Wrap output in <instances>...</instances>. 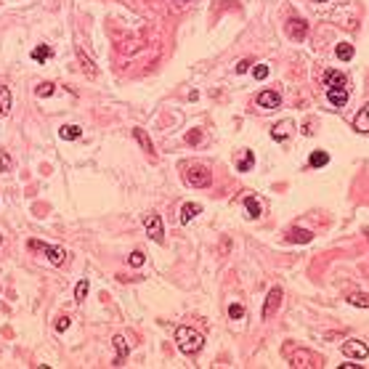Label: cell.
Wrapping results in <instances>:
<instances>
[{"mask_svg":"<svg viewBox=\"0 0 369 369\" xmlns=\"http://www.w3.org/2000/svg\"><path fill=\"white\" fill-rule=\"evenodd\" d=\"M176 343H178V351H181V353L194 356V353L202 351L205 337L199 335L197 329H191V327H178V329H176Z\"/></svg>","mask_w":369,"mask_h":369,"instance_id":"cell-1","label":"cell"},{"mask_svg":"<svg viewBox=\"0 0 369 369\" xmlns=\"http://www.w3.org/2000/svg\"><path fill=\"white\" fill-rule=\"evenodd\" d=\"M29 250H40V253H45V258H48L53 266H61V263L67 260V253L61 250V247H56V244L37 242V239H29Z\"/></svg>","mask_w":369,"mask_h":369,"instance_id":"cell-2","label":"cell"},{"mask_svg":"<svg viewBox=\"0 0 369 369\" xmlns=\"http://www.w3.org/2000/svg\"><path fill=\"white\" fill-rule=\"evenodd\" d=\"M186 183H191V186H197V189H205V186H210V181H212V176H210V170L207 167H202V165H194V167H189L186 170Z\"/></svg>","mask_w":369,"mask_h":369,"instance_id":"cell-3","label":"cell"},{"mask_svg":"<svg viewBox=\"0 0 369 369\" xmlns=\"http://www.w3.org/2000/svg\"><path fill=\"white\" fill-rule=\"evenodd\" d=\"M340 351L345 353L348 359H356V361H364V359L369 356V348H366L361 340H356V337H348V340L340 345Z\"/></svg>","mask_w":369,"mask_h":369,"instance_id":"cell-4","label":"cell"},{"mask_svg":"<svg viewBox=\"0 0 369 369\" xmlns=\"http://www.w3.org/2000/svg\"><path fill=\"white\" fill-rule=\"evenodd\" d=\"M144 228H146V234L154 239V242H162V239H165L162 218H160L157 212H146V215H144Z\"/></svg>","mask_w":369,"mask_h":369,"instance_id":"cell-5","label":"cell"},{"mask_svg":"<svg viewBox=\"0 0 369 369\" xmlns=\"http://www.w3.org/2000/svg\"><path fill=\"white\" fill-rule=\"evenodd\" d=\"M289 366L292 369H314V366H319V359L308 351H295L289 356Z\"/></svg>","mask_w":369,"mask_h":369,"instance_id":"cell-6","label":"cell"},{"mask_svg":"<svg viewBox=\"0 0 369 369\" xmlns=\"http://www.w3.org/2000/svg\"><path fill=\"white\" fill-rule=\"evenodd\" d=\"M279 303H282V287H274L268 295H266V303H263V319L268 321L276 311H279Z\"/></svg>","mask_w":369,"mask_h":369,"instance_id":"cell-7","label":"cell"},{"mask_svg":"<svg viewBox=\"0 0 369 369\" xmlns=\"http://www.w3.org/2000/svg\"><path fill=\"white\" fill-rule=\"evenodd\" d=\"M255 101H258L260 109H279L282 96L276 93V90H260V93L255 96Z\"/></svg>","mask_w":369,"mask_h":369,"instance_id":"cell-8","label":"cell"},{"mask_svg":"<svg viewBox=\"0 0 369 369\" xmlns=\"http://www.w3.org/2000/svg\"><path fill=\"white\" fill-rule=\"evenodd\" d=\"M287 35L292 37V40H305V35H308V24H305V19H289V24H287Z\"/></svg>","mask_w":369,"mask_h":369,"instance_id":"cell-9","label":"cell"},{"mask_svg":"<svg viewBox=\"0 0 369 369\" xmlns=\"http://www.w3.org/2000/svg\"><path fill=\"white\" fill-rule=\"evenodd\" d=\"M292 130H295V122H292V120H282V122H276V125L271 128V138H274V141H284V138L292 135Z\"/></svg>","mask_w":369,"mask_h":369,"instance_id":"cell-10","label":"cell"},{"mask_svg":"<svg viewBox=\"0 0 369 369\" xmlns=\"http://www.w3.org/2000/svg\"><path fill=\"white\" fill-rule=\"evenodd\" d=\"M324 85L327 88H345L348 85V77L343 72H337V69H327L324 72Z\"/></svg>","mask_w":369,"mask_h":369,"instance_id":"cell-11","label":"cell"},{"mask_svg":"<svg viewBox=\"0 0 369 369\" xmlns=\"http://www.w3.org/2000/svg\"><path fill=\"white\" fill-rule=\"evenodd\" d=\"M327 101L340 109V106L348 104V90L345 88H327Z\"/></svg>","mask_w":369,"mask_h":369,"instance_id":"cell-12","label":"cell"},{"mask_svg":"<svg viewBox=\"0 0 369 369\" xmlns=\"http://www.w3.org/2000/svg\"><path fill=\"white\" fill-rule=\"evenodd\" d=\"M133 138L138 141V146H141L146 154H154V144H151V138H149V133L144 128H133Z\"/></svg>","mask_w":369,"mask_h":369,"instance_id":"cell-13","label":"cell"},{"mask_svg":"<svg viewBox=\"0 0 369 369\" xmlns=\"http://www.w3.org/2000/svg\"><path fill=\"white\" fill-rule=\"evenodd\" d=\"M287 239L295 242V244H308V242L314 239V231H308V228H289Z\"/></svg>","mask_w":369,"mask_h":369,"instance_id":"cell-14","label":"cell"},{"mask_svg":"<svg viewBox=\"0 0 369 369\" xmlns=\"http://www.w3.org/2000/svg\"><path fill=\"white\" fill-rule=\"evenodd\" d=\"M114 351H117V356H114V366H122V361H125V356H128V340L122 335H117L114 337Z\"/></svg>","mask_w":369,"mask_h":369,"instance_id":"cell-15","label":"cell"},{"mask_svg":"<svg viewBox=\"0 0 369 369\" xmlns=\"http://www.w3.org/2000/svg\"><path fill=\"white\" fill-rule=\"evenodd\" d=\"M353 130L356 133H369V104L356 114V120H353Z\"/></svg>","mask_w":369,"mask_h":369,"instance_id":"cell-16","label":"cell"},{"mask_svg":"<svg viewBox=\"0 0 369 369\" xmlns=\"http://www.w3.org/2000/svg\"><path fill=\"white\" fill-rule=\"evenodd\" d=\"M11 104H13V96H11V88L0 85V117H6L11 112Z\"/></svg>","mask_w":369,"mask_h":369,"instance_id":"cell-17","label":"cell"},{"mask_svg":"<svg viewBox=\"0 0 369 369\" xmlns=\"http://www.w3.org/2000/svg\"><path fill=\"white\" fill-rule=\"evenodd\" d=\"M199 212H202V207H199L197 202H186V205L181 207V223H189V221H194Z\"/></svg>","mask_w":369,"mask_h":369,"instance_id":"cell-18","label":"cell"},{"mask_svg":"<svg viewBox=\"0 0 369 369\" xmlns=\"http://www.w3.org/2000/svg\"><path fill=\"white\" fill-rule=\"evenodd\" d=\"M244 210H247L250 218H260V202H258V197H244Z\"/></svg>","mask_w":369,"mask_h":369,"instance_id":"cell-19","label":"cell"},{"mask_svg":"<svg viewBox=\"0 0 369 369\" xmlns=\"http://www.w3.org/2000/svg\"><path fill=\"white\" fill-rule=\"evenodd\" d=\"M80 125H61L59 128V135L64 138V141H74V138H80Z\"/></svg>","mask_w":369,"mask_h":369,"instance_id":"cell-20","label":"cell"},{"mask_svg":"<svg viewBox=\"0 0 369 369\" xmlns=\"http://www.w3.org/2000/svg\"><path fill=\"white\" fill-rule=\"evenodd\" d=\"M348 303L356 305V308H369V295H366V292H351Z\"/></svg>","mask_w":369,"mask_h":369,"instance_id":"cell-21","label":"cell"},{"mask_svg":"<svg viewBox=\"0 0 369 369\" xmlns=\"http://www.w3.org/2000/svg\"><path fill=\"white\" fill-rule=\"evenodd\" d=\"M253 165H255V157H253V151H242V160L237 162V170H239V173H247Z\"/></svg>","mask_w":369,"mask_h":369,"instance_id":"cell-22","label":"cell"},{"mask_svg":"<svg viewBox=\"0 0 369 369\" xmlns=\"http://www.w3.org/2000/svg\"><path fill=\"white\" fill-rule=\"evenodd\" d=\"M329 162V154H327V151H314V154L308 157V165L311 167H324Z\"/></svg>","mask_w":369,"mask_h":369,"instance_id":"cell-23","label":"cell"},{"mask_svg":"<svg viewBox=\"0 0 369 369\" xmlns=\"http://www.w3.org/2000/svg\"><path fill=\"white\" fill-rule=\"evenodd\" d=\"M335 53H337V59H340V61H351L353 59V45L351 43H340Z\"/></svg>","mask_w":369,"mask_h":369,"instance_id":"cell-24","label":"cell"},{"mask_svg":"<svg viewBox=\"0 0 369 369\" xmlns=\"http://www.w3.org/2000/svg\"><path fill=\"white\" fill-rule=\"evenodd\" d=\"M32 59L37 61V64H43V61H48V59H51V48H48V45H37V48L32 51Z\"/></svg>","mask_w":369,"mask_h":369,"instance_id":"cell-25","label":"cell"},{"mask_svg":"<svg viewBox=\"0 0 369 369\" xmlns=\"http://www.w3.org/2000/svg\"><path fill=\"white\" fill-rule=\"evenodd\" d=\"M88 289H90V284H88V279H80L77 282V287H74V300H85L88 298Z\"/></svg>","mask_w":369,"mask_h":369,"instance_id":"cell-26","label":"cell"},{"mask_svg":"<svg viewBox=\"0 0 369 369\" xmlns=\"http://www.w3.org/2000/svg\"><path fill=\"white\" fill-rule=\"evenodd\" d=\"M144 260H146V255H144L141 250H133V253L128 255V266H133V268H141V266H144Z\"/></svg>","mask_w":369,"mask_h":369,"instance_id":"cell-27","label":"cell"},{"mask_svg":"<svg viewBox=\"0 0 369 369\" xmlns=\"http://www.w3.org/2000/svg\"><path fill=\"white\" fill-rule=\"evenodd\" d=\"M35 90H37V96H40V99H45V96H53L56 85H53V83H40Z\"/></svg>","mask_w":369,"mask_h":369,"instance_id":"cell-28","label":"cell"},{"mask_svg":"<svg viewBox=\"0 0 369 369\" xmlns=\"http://www.w3.org/2000/svg\"><path fill=\"white\" fill-rule=\"evenodd\" d=\"M253 74H255V80H266L268 77V64H255Z\"/></svg>","mask_w":369,"mask_h":369,"instance_id":"cell-29","label":"cell"},{"mask_svg":"<svg viewBox=\"0 0 369 369\" xmlns=\"http://www.w3.org/2000/svg\"><path fill=\"white\" fill-rule=\"evenodd\" d=\"M11 170V157L8 151H0V173H8Z\"/></svg>","mask_w":369,"mask_h":369,"instance_id":"cell-30","label":"cell"},{"mask_svg":"<svg viewBox=\"0 0 369 369\" xmlns=\"http://www.w3.org/2000/svg\"><path fill=\"white\" fill-rule=\"evenodd\" d=\"M228 316H231V319H242V316H244V308H242V305H239V303H234V305H228Z\"/></svg>","mask_w":369,"mask_h":369,"instance_id":"cell-31","label":"cell"},{"mask_svg":"<svg viewBox=\"0 0 369 369\" xmlns=\"http://www.w3.org/2000/svg\"><path fill=\"white\" fill-rule=\"evenodd\" d=\"M250 67H253V64H250V59H242L239 64L234 67V72H237V74H244V72H250Z\"/></svg>","mask_w":369,"mask_h":369,"instance_id":"cell-32","label":"cell"},{"mask_svg":"<svg viewBox=\"0 0 369 369\" xmlns=\"http://www.w3.org/2000/svg\"><path fill=\"white\" fill-rule=\"evenodd\" d=\"M69 321H72L69 316H59V319H56V329H59V332H64V329L69 327Z\"/></svg>","mask_w":369,"mask_h":369,"instance_id":"cell-33","label":"cell"},{"mask_svg":"<svg viewBox=\"0 0 369 369\" xmlns=\"http://www.w3.org/2000/svg\"><path fill=\"white\" fill-rule=\"evenodd\" d=\"M77 56H80V61H83V67H85V72L88 74H96V69H93V64H90V61L83 56V51H77Z\"/></svg>","mask_w":369,"mask_h":369,"instance_id":"cell-34","label":"cell"},{"mask_svg":"<svg viewBox=\"0 0 369 369\" xmlns=\"http://www.w3.org/2000/svg\"><path fill=\"white\" fill-rule=\"evenodd\" d=\"M186 141H189V144H199V141H202V133H199V130H191Z\"/></svg>","mask_w":369,"mask_h":369,"instance_id":"cell-35","label":"cell"},{"mask_svg":"<svg viewBox=\"0 0 369 369\" xmlns=\"http://www.w3.org/2000/svg\"><path fill=\"white\" fill-rule=\"evenodd\" d=\"M303 133H305V135H311V133H314V122H311V120L303 125Z\"/></svg>","mask_w":369,"mask_h":369,"instance_id":"cell-36","label":"cell"},{"mask_svg":"<svg viewBox=\"0 0 369 369\" xmlns=\"http://www.w3.org/2000/svg\"><path fill=\"white\" fill-rule=\"evenodd\" d=\"M314 3H327V0H314Z\"/></svg>","mask_w":369,"mask_h":369,"instance_id":"cell-37","label":"cell"},{"mask_svg":"<svg viewBox=\"0 0 369 369\" xmlns=\"http://www.w3.org/2000/svg\"><path fill=\"white\" fill-rule=\"evenodd\" d=\"M181 3H189V0H181Z\"/></svg>","mask_w":369,"mask_h":369,"instance_id":"cell-38","label":"cell"},{"mask_svg":"<svg viewBox=\"0 0 369 369\" xmlns=\"http://www.w3.org/2000/svg\"><path fill=\"white\" fill-rule=\"evenodd\" d=\"M0 242H3V239H0Z\"/></svg>","mask_w":369,"mask_h":369,"instance_id":"cell-39","label":"cell"}]
</instances>
